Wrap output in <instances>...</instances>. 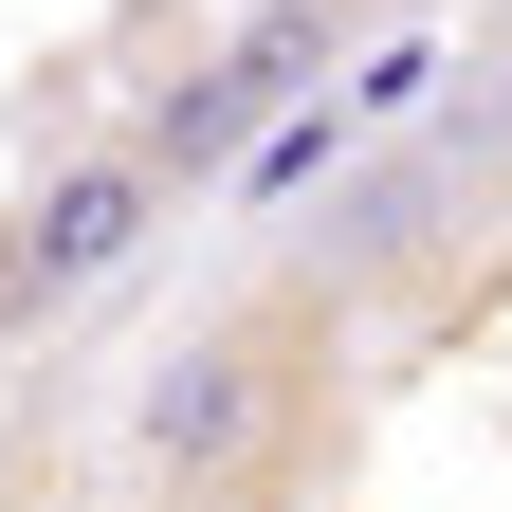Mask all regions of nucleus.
Wrapping results in <instances>:
<instances>
[{
	"mask_svg": "<svg viewBox=\"0 0 512 512\" xmlns=\"http://www.w3.org/2000/svg\"><path fill=\"white\" fill-rule=\"evenodd\" d=\"M330 403H348L330 293H238L128 384V494L147 512H293V476L330 458Z\"/></svg>",
	"mask_w": 512,
	"mask_h": 512,
	"instance_id": "nucleus-1",
	"label": "nucleus"
},
{
	"mask_svg": "<svg viewBox=\"0 0 512 512\" xmlns=\"http://www.w3.org/2000/svg\"><path fill=\"white\" fill-rule=\"evenodd\" d=\"M165 202H183V183L147 147H74L19 220H0V348H37V330H74L92 293H128V256L165 238Z\"/></svg>",
	"mask_w": 512,
	"mask_h": 512,
	"instance_id": "nucleus-2",
	"label": "nucleus"
},
{
	"mask_svg": "<svg viewBox=\"0 0 512 512\" xmlns=\"http://www.w3.org/2000/svg\"><path fill=\"white\" fill-rule=\"evenodd\" d=\"M348 19H366V0H275V19H238L202 74H183L147 128H128V147H147L165 183H220V165H256V128H275V110H293V92L348 55Z\"/></svg>",
	"mask_w": 512,
	"mask_h": 512,
	"instance_id": "nucleus-3",
	"label": "nucleus"
}]
</instances>
